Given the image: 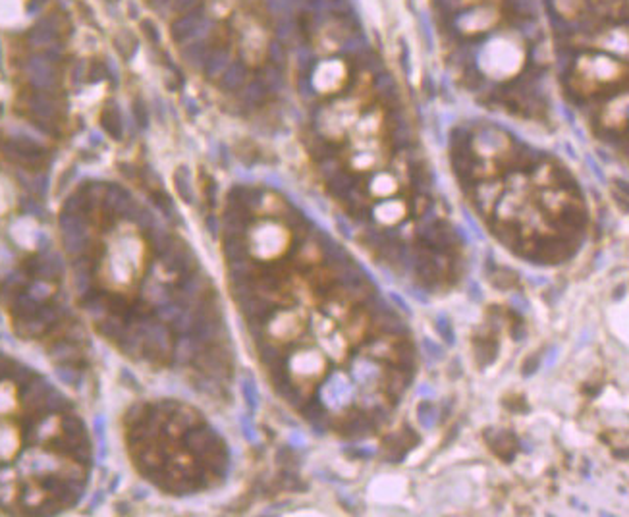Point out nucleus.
<instances>
[{"instance_id":"obj_3","label":"nucleus","mask_w":629,"mask_h":517,"mask_svg":"<svg viewBox=\"0 0 629 517\" xmlns=\"http://www.w3.org/2000/svg\"><path fill=\"white\" fill-rule=\"evenodd\" d=\"M307 323H309V313L305 309H288L272 318L269 332L278 342H294L303 334Z\"/></svg>"},{"instance_id":"obj_9","label":"nucleus","mask_w":629,"mask_h":517,"mask_svg":"<svg viewBox=\"0 0 629 517\" xmlns=\"http://www.w3.org/2000/svg\"><path fill=\"white\" fill-rule=\"evenodd\" d=\"M195 4V0H178L176 2V12H185Z\"/></svg>"},{"instance_id":"obj_7","label":"nucleus","mask_w":629,"mask_h":517,"mask_svg":"<svg viewBox=\"0 0 629 517\" xmlns=\"http://www.w3.org/2000/svg\"><path fill=\"white\" fill-rule=\"evenodd\" d=\"M398 189V184L390 174H380L373 182V193L376 197H390Z\"/></svg>"},{"instance_id":"obj_5","label":"nucleus","mask_w":629,"mask_h":517,"mask_svg":"<svg viewBox=\"0 0 629 517\" xmlns=\"http://www.w3.org/2000/svg\"><path fill=\"white\" fill-rule=\"evenodd\" d=\"M197 19H199V16H195V14L182 16L180 19H176L174 23H172V37H174L176 41H184L185 37H189L193 33Z\"/></svg>"},{"instance_id":"obj_6","label":"nucleus","mask_w":629,"mask_h":517,"mask_svg":"<svg viewBox=\"0 0 629 517\" xmlns=\"http://www.w3.org/2000/svg\"><path fill=\"white\" fill-rule=\"evenodd\" d=\"M56 35V31H54V26L51 19H43L41 23H37L33 29H31V33H29V39L33 41V43H49L51 39H54Z\"/></svg>"},{"instance_id":"obj_4","label":"nucleus","mask_w":629,"mask_h":517,"mask_svg":"<svg viewBox=\"0 0 629 517\" xmlns=\"http://www.w3.org/2000/svg\"><path fill=\"white\" fill-rule=\"evenodd\" d=\"M405 216V205L402 201H388L382 203L378 209H376V218L380 220L382 224H398L400 220Z\"/></svg>"},{"instance_id":"obj_8","label":"nucleus","mask_w":629,"mask_h":517,"mask_svg":"<svg viewBox=\"0 0 629 517\" xmlns=\"http://www.w3.org/2000/svg\"><path fill=\"white\" fill-rule=\"evenodd\" d=\"M141 27H143V31H145V35H147V39L151 43H158V31L151 19H145V21L141 23Z\"/></svg>"},{"instance_id":"obj_1","label":"nucleus","mask_w":629,"mask_h":517,"mask_svg":"<svg viewBox=\"0 0 629 517\" xmlns=\"http://www.w3.org/2000/svg\"><path fill=\"white\" fill-rule=\"evenodd\" d=\"M292 236L286 228L278 224H262L257 226L249 239L251 255L259 261H274L288 251Z\"/></svg>"},{"instance_id":"obj_2","label":"nucleus","mask_w":629,"mask_h":517,"mask_svg":"<svg viewBox=\"0 0 629 517\" xmlns=\"http://www.w3.org/2000/svg\"><path fill=\"white\" fill-rule=\"evenodd\" d=\"M326 355L319 350H301L294 355L289 361V373L292 378L299 386L311 388L317 382H321L326 375Z\"/></svg>"}]
</instances>
